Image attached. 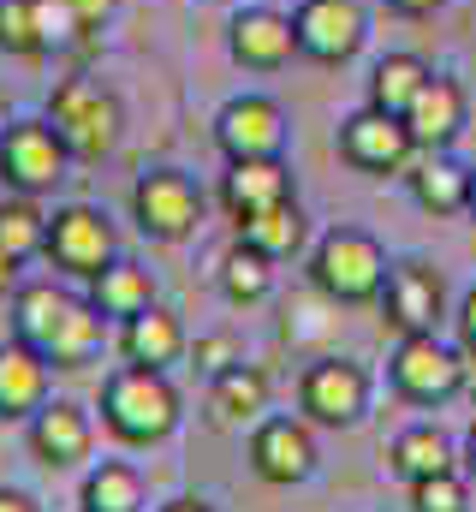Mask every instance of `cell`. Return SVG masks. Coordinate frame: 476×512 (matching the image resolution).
Segmentation results:
<instances>
[{
	"mask_svg": "<svg viewBox=\"0 0 476 512\" xmlns=\"http://www.w3.org/2000/svg\"><path fill=\"white\" fill-rule=\"evenodd\" d=\"M96 417L102 429L114 435L119 447H161L179 435L185 423V399L179 387L167 382V370H137V364H119L114 376L96 393Z\"/></svg>",
	"mask_w": 476,
	"mask_h": 512,
	"instance_id": "cell-1",
	"label": "cell"
},
{
	"mask_svg": "<svg viewBox=\"0 0 476 512\" xmlns=\"http://www.w3.org/2000/svg\"><path fill=\"white\" fill-rule=\"evenodd\" d=\"M387 268H393V262L381 251V239L363 233V227H328V233L310 245V262H304L310 286H316L328 304H346V310L381 298Z\"/></svg>",
	"mask_w": 476,
	"mask_h": 512,
	"instance_id": "cell-2",
	"label": "cell"
},
{
	"mask_svg": "<svg viewBox=\"0 0 476 512\" xmlns=\"http://www.w3.org/2000/svg\"><path fill=\"white\" fill-rule=\"evenodd\" d=\"M48 126L60 131V143L72 149V161H108L125 131V108L102 78H60L48 90Z\"/></svg>",
	"mask_w": 476,
	"mask_h": 512,
	"instance_id": "cell-3",
	"label": "cell"
},
{
	"mask_svg": "<svg viewBox=\"0 0 476 512\" xmlns=\"http://www.w3.org/2000/svg\"><path fill=\"white\" fill-rule=\"evenodd\" d=\"M203 215H209V197L185 167H143L131 179V221L143 239L185 245V239H197Z\"/></svg>",
	"mask_w": 476,
	"mask_h": 512,
	"instance_id": "cell-4",
	"label": "cell"
},
{
	"mask_svg": "<svg viewBox=\"0 0 476 512\" xmlns=\"http://www.w3.org/2000/svg\"><path fill=\"white\" fill-rule=\"evenodd\" d=\"M369 399H375V376L340 352L304 364L298 376V417H310L316 429H357L369 417Z\"/></svg>",
	"mask_w": 476,
	"mask_h": 512,
	"instance_id": "cell-5",
	"label": "cell"
},
{
	"mask_svg": "<svg viewBox=\"0 0 476 512\" xmlns=\"http://www.w3.org/2000/svg\"><path fill=\"white\" fill-rule=\"evenodd\" d=\"M381 322L405 340V334H441V322H453L447 310V280L429 256H399L387 268V286H381Z\"/></svg>",
	"mask_w": 476,
	"mask_h": 512,
	"instance_id": "cell-6",
	"label": "cell"
},
{
	"mask_svg": "<svg viewBox=\"0 0 476 512\" xmlns=\"http://www.w3.org/2000/svg\"><path fill=\"white\" fill-rule=\"evenodd\" d=\"M244 459H250V471H256L268 489H298V483H310L316 465H322V453H316V423H310V417L268 411L262 423H250Z\"/></svg>",
	"mask_w": 476,
	"mask_h": 512,
	"instance_id": "cell-7",
	"label": "cell"
},
{
	"mask_svg": "<svg viewBox=\"0 0 476 512\" xmlns=\"http://www.w3.org/2000/svg\"><path fill=\"white\" fill-rule=\"evenodd\" d=\"M387 387L405 399V405H447L459 387H465V364H459V346H447L441 334H405L387 358Z\"/></svg>",
	"mask_w": 476,
	"mask_h": 512,
	"instance_id": "cell-8",
	"label": "cell"
},
{
	"mask_svg": "<svg viewBox=\"0 0 476 512\" xmlns=\"http://www.w3.org/2000/svg\"><path fill=\"white\" fill-rule=\"evenodd\" d=\"M66 167H72V149L60 143V131L48 126V114L6 126V137H0V185L6 191L48 197V191H60Z\"/></svg>",
	"mask_w": 476,
	"mask_h": 512,
	"instance_id": "cell-9",
	"label": "cell"
},
{
	"mask_svg": "<svg viewBox=\"0 0 476 512\" xmlns=\"http://www.w3.org/2000/svg\"><path fill=\"white\" fill-rule=\"evenodd\" d=\"M42 256L66 280H96L119 256V233L96 203H60L48 215V245H42Z\"/></svg>",
	"mask_w": 476,
	"mask_h": 512,
	"instance_id": "cell-10",
	"label": "cell"
},
{
	"mask_svg": "<svg viewBox=\"0 0 476 512\" xmlns=\"http://www.w3.org/2000/svg\"><path fill=\"white\" fill-rule=\"evenodd\" d=\"M24 447L42 471H84L96 453V411L78 399H48L24 423Z\"/></svg>",
	"mask_w": 476,
	"mask_h": 512,
	"instance_id": "cell-11",
	"label": "cell"
},
{
	"mask_svg": "<svg viewBox=\"0 0 476 512\" xmlns=\"http://www.w3.org/2000/svg\"><path fill=\"white\" fill-rule=\"evenodd\" d=\"M340 161L369 173V179H387V173H405L417 161V143H411L399 114H381V108L363 102L357 114L340 120Z\"/></svg>",
	"mask_w": 476,
	"mask_h": 512,
	"instance_id": "cell-12",
	"label": "cell"
},
{
	"mask_svg": "<svg viewBox=\"0 0 476 512\" xmlns=\"http://www.w3.org/2000/svg\"><path fill=\"white\" fill-rule=\"evenodd\" d=\"M292 36H298V54H304V60H316V66H346L357 48L369 42V18H363L357 0H298Z\"/></svg>",
	"mask_w": 476,
	"mask_h": 512,
	"instance_id": "cell-13",
	"label": "cell"
},
{
	"mask_svg": "<svg viewBox=\"0 0 476 512\" xmlns=\"http://www.w3.org/2000/svg\"><path fill=\"white\" fill-rule=\"evenodd\" d=\"M286 108L274 96H233L215 114V149L227 161H262V155H286Z\"/></svg>",
	"mask_w": 476,
	"mask_h": 512,
	"instance_id": "cell-14",
	"label": "cell"
},
{
	"mask_svg": "<svg viewBox=\"0 0 476 512\" xmlns=\"http://www.w3.org/2000/svg\"><path fill=\"white\" fill-rule=\"evenodd\" d=\"M227 54H233V66H244V72H280L298 54L292 18L274 12V6H238L233 24H227Z\"/></svg>",
	"mask_w": 476,
	"mask_h": 512,
	"instance_id": "cell-15",
	"label": "cell"
},
{
	"mask_svg": "<svg viewBox=\"0 0 476 512\" xmlns=\"http://www.w3.org/2000/svg\"><path fill=\"white\" fill-rule=\"evenodd\" d=\"M215 197H221L227 221L238 227V221H250V215H262V209H274V203H292L298 185H292L286 155H262V161H227Z\"/></svg>",
	"mask_w": 476,
	"mask_h": 512,
	"instance_id": "cell-16",
	"label": "cell"
},
{
	"mask_svg": "<svg viewBox=\"0 0 476 512\" xmlns=\"http://www.w3.org/2000/svg\"><path fill=\"white\" fill-rule=\"evenodd\" d=\"M114 346H119V358H125V364H137V370H173V364L191 352L185 322H179L167 304H149L143 316L119 322V328H114Z\"/></svg>",
	"mask_w": 476,
	"mask_h": 512,
	"instance_id": "cell-17",
	"label": "cell"
},
{
	"mask_svg": "<svg viewBox=\"0 0 476 512\" xmlns=\"http://www.w3.org/2000/svg\"><path fill=\"white\" fill-rule=\"evenodd\" d=\"M54 399V364L24 340L0 346V423H30Z\"/></svg>",
	"mask_w": 476,
	"mask_h": 512,
	"instance_id": "cell-18",
	"label": "cell"
},
{
	"mask_svg": "<svg viewBox=\"0 0 476 512\" xmlns=\"http://www.w3.org/2000/svg\"><path fill=\"white\" fill-rule=\"evenodd\" d=\"M465 114H471L465 84L435 72V78L417 90V102L405 108V131H411V143H417V149H453V143H459V131H465Z\"/></svg>",
	"mask_w": 476,
	"mask_h": 512,
	"instance_id": "cell-19",
	"label": "cell"
},
{
	"mask_svg": "<svg viewBox=\"0 0 476 512\" xmlns=\"http://www.w3.org/2000/svg\"><path fill=\"white\" fill-rule=\"evenodd\" d=\"M72 310H78V292H66L54 280H24L6 304V322H12V340H24L30 352H48V340L66 328Z\"/></svg>",
	"mask_w": 476,
	"mask_h": 512,
	"instance_id": "cell-20",
	"label": "cell"
},
{
	"mask_svg": "<svg viewBox=\"0 0 476 512\" xmlns=\"http://www.w3.org/2000/svg\"><path fill=\"white\" fill-rule=\"evenodd\" d=\"M405 185L423 215H465L471 203V167H459L447 149H417V161L405 167Z\"/></svg>",
	"mask_w": 476,
	"mask_h": 512,
	"instance_id": "cell-21",
	"label": "cell"
},
{
	"mask_svg": "<svg viewBox=\"0 0 476 512\" xmlns=\"http://www.w3.org/2000/svg\"><path fill=\"white\" fill-rule=\"evenodd\" d=\"M387 471H393L399 483H423V477L459 471V441H453L441 423H405V429L387 441Z\"/></svg>",
	"mask_w": 476,
	"mask_h": 512,
	"instance_id": "cell-22",
	"label": "cell"
},
{
	"mask_svg": "<svg viewBox=\"0 0 476 512\" xmlns=\"http://www.w3.org/2000/svg\"><path fill=\"white\" fill-rule=\"evenodd\" d=\"M84 286H90L84 298L108 316V328L131 322V316H143L149 304H161V298H155V274H149L143 262H131V256H114V262H108L96 280H84Z\"/></svg>",
	"mask_w": 476,
	"mask_h": 512,
	"instance_id": "cell-23",
	"label": "cell"
},
{
	"mask_svg": "<svg viewBox=\"0 0 476 512\" xmlns=\"http://www.w3.org/2000/svg\"><path fill=\"white\" fill-rule=\"evenodd\" d=\"M78 512H149V483L131 459H90L78 483Z\"/></svg>",
	"mask_w": 476,
	"mask_h": 512,
	"instance_id": "cell-24",
	"label": "cell"
},
{
	"mask_svg": "<svg viewBox=\"0 0 476 512\" xmlns=\"http://www.w3.org/2000/svg\"><path fill=\"white\" fill-rule=\"evenodd\" d=\"M268 417V376L256 364H233L221 376H209V423L221 429H244Z\"/></svg>",
	"mask_w": 476,
	"mask_h": 512,
	"instance_id": "cell-25",
	"label": "cell"
},
{
	"mask_svg": "<svg viewBox=\"0 0 476 512\" xmlns=\"http://www.w3.org/2000/svg\"><path fill=\"white\" fill-rule=\"evenodd\" d=\"M429 78H435L429 60H417V54H381V60L369 66V96H363V102L405 120V108L417 102V90H423Z\"/></svg>",
	"mask_w": 476,
	"mask_h": 512,
	"instance_id": "cell-26",
	"label": "cell"
},
{
	"mask_svg": "<svg viewBox=\"0 0 476 512\" xmlns=\"http://www.w3.org/2000/svg\"><path fill=\"white\" fill-rule=\"evenodd\" d=\"M304 233H310V221H304L298 197H292V203H274V209H262V215H250V221H238V239H244L250 251L274 256V262H286V256L304 251Z\"/></svg>",
	"mask_w": 476,
	"mask_h": 512,
	"instance_id": "cell-27",
	"label": "cell"
},
{
	"mask_svg": "<svg viewBox=\"0 0 476 512\" xmlns=\"http://www.w3.org/2000/svg\"><path fill=\"white\" fill-rule=\"evenodd\" d=\"M215 286H221V298H227L233 310H250V304H262V298L274 292V256L250 251V245L238 239L233 251L221 256V268H215Z\"/></svg>",
	"mask_w": 476,
	"mask_h": 512,
	"instance_id": "cell-28",
	"label": "cell"
},
{
	"mask_svg": "<svg viewBox=\"0 0 476 512\" xmlns=\"http://www.w3.org/2000/svg\"><path fill=\"white\" fill-rule=\"evenodd\" d=\"M42 245H48V209H42V197L6 191L0 197V251L12 256V262H30V256H42Z\"/></svg>",
	"mask_w": 476,
	"mask_h": 512,
	"instance_id": "cell-29",
	"label": "cell"
},
{
	"mask_svg": "<svg viewBox=\"0 0 476 512\" xmlns=\"http://www.w3.org/2000/svg\"><path fill=\"white\" fill-rule=\"evenodd\" d=\"M0 54L6 60H42L48 54L36 0H0Z\"/></svg>",
	"mask_w": 476,
	"mask_h": 512,
	"instance_id": "cell-30",
	"label": "cell"
},
{
	"mask_svg": "<svg viewBox=\"0 0 476 512\" xmlns=\"http://www.w3.org/2000/svg\"><path fill=\"white\" fill-rule=\"evenodd\" d=\"M405 507L411 512H471V477L441 471V477L405 483Z\"/></svg>",
	"mask_w": 476,
	"mask_h": 512,
	"instance_id": "cell-31",
	"label": "cell"
},
{
	"mask_svg": "<svg viewBox=\"0 0 476 512\" xmlns=\"http://www.w3.org/2000/svg\"><path fill=\"white\" fill-rule=\"evenodd\" d=\"M36 18H42V36H48V48H72V42H84V36H90L66 0H36Z\"/></svg>",
	"mask_w": 476,
	"mask_h": 512,
	"instance_id": "cell-32",
	"label": "cell"
},
{
	"mask_svg": "<svg viewBox=\"0 0 476 512\" xmlns=\"http://www.w3.org/2000/svg\"><path fill=\"white\" fill-rule=\"evenodd\" d=\"M191 364H197L203 376H221V370L244 364V352H238L233 334H197V340H191Z\"/></svg>",
	"mask_w": 476,
	"mask_h": 512,
	"instance_id": "cell-33",
	"label": "cell"
},
{
	"mask_svg": "<svg viewBox=\"0 0 476 512\" xmlns=\"http://www.w3.org/2000/svg\"><path fill=\"white\" fill-rule=\"evenodd\" d=\"M453 340H459V346H476V286L453 304Z\"/></svg>",
	"mask_w": 476,
	"mask_h": 512,
	"instance_id": "cell-34",
	"label": "cell"
},
{
	"mask_svg": "<svg viewBox=\"0 0 476 512\" xmlns=\"http://www.w3.org/2000/svg\"><path fill=\"white\" fill-rule=\"evenodd\" d=\"M66 6L78 12V24H84V30H102V24L114 18V6H119V0H66Z\"/></svg>",
	"mask_w": 476,
	"mask_h": 512,
	"instance_id": "cell-35",
	"label": "cell"
},
{
	"mask_svg": "<svg viewBox=\"0 0 476 512\" xmlns=\"http://www.w3.org/2000/svg\"><path fill=\"white\" fill-rule=\"evenodd\" d=\"M0 512H42V501H36L30 489H12V483H0Z\"/></svg>",
	"mask_w": 476,
	"mask_h": 512,
	"instance_id": "cell-36",
	"label": "cell"
},
{
	"mask_svg": "<svg viewBox=\"0 0 476 512\" xmlns=\"http://www.w3.org/2000/svg\"><path fill=\"white\" fill-rule=\"evenodd\" d=\"M447 0H387V12H399V18H429V12H441Z\"/></svg>",
	"mask_w": 476,
	"mask_h": 512,
	"instance_id": "cell-37",
	"label": "cell"
},
{
	"mask_svg": "<svg viewBox=\"0 0 476 512\" xmlns=\"http://www.w3.org/2000/svg\"><path fill=\"white\" fill-rule=\"evenodd\" d=\"M18 268H24V262H12V256L0 251V304H12V292L24 286V280H18Z\"/></svg>",
	"mask_w": 476,
	"mask_h": 512,
	"instance_id": "cell-38",
	"label": "cell"
},
{
	"mask_svg": "<svg viewBox=\"0 0 476 512\" xmlns=\"http://www.w3.org/2000/svg\"><path fill=\"white\" fill-rule=\"evenodd\" d=\"M459 465H465V477L476 483V423L465 429V441H459Z\"/></svg>",
	"mask_w": 476,
	"mask_h": 512,
	"instance_id": "cell-39",
	"label": "cell"
},
{
	"mask_svg": "<svg viewBox=\"0 0 476 512\" xmlns=\"http://www.w3.org/2000/svg\"><path fill=\"white\" fill-rule=\"evenodd\" d=\"M155 512H215V507L197 501V495H179V501H167V507H155Z\"/></svg>",
	"mask_w": 476,
	"mask_h": 512,
	"instance_id": "cell-40",
	"label": "cell"
},
{
	"mask_svg": "<svg viewBox=\"0 0 476 512\" xmlns=\"http://www.w3.org/2000/svg\"><path fill=\"white\" fill-rule=\"evenodd\" d=\"M459 346V340H453ZM459 364H465V387H476V346H459Z\"/></svg>",
	"mask_w": 476,
	"mask_h": 512,
	"instance_id": "cell-41",
	"label": "cell"
},
{
	"mask_svg": "<svg viewBox=\"0 0 476 512\" xmlns=\"http://www.w3.org/2000/svg\"><path fill=\"white\" fill-rule=\"evenodd\" d=\"M465 215L476 221V167H471V203H465Z\"/></svg>",
	"mask_w": 476,
	"mask_h": 512,
	"instance_id": "cell-42",
	"label": "cell"
},
{
	"mask_svg": "<svg viewBox=\"0 0 476 512\" xmlns=\"http://www.w3.org/2000/svg\"><path fill=\"white\" fill-rule=\"evenodd\" d=\"M6 126H12V114H6V96H0V137H6Z\"/></svg>",
	"mask_w": 476,
	"mask_h": 512,
	"instance_id": "cell-43",
	"label": "cell"
},
{
	"mask_svg": "<svg viewBox=\"0 0 476 512\" xmlns=\"http://www.w3.org/2000/svg\"><path fill=\"white\" fill-rule=\"evenodd\" d=\"M215 6H227V0H215Z\"/></svg>",
	"mask_w": 476,
	"mask_h": 512,
	"instance_id": "cell-44",
	"label": "cell"
}]
</instances>
